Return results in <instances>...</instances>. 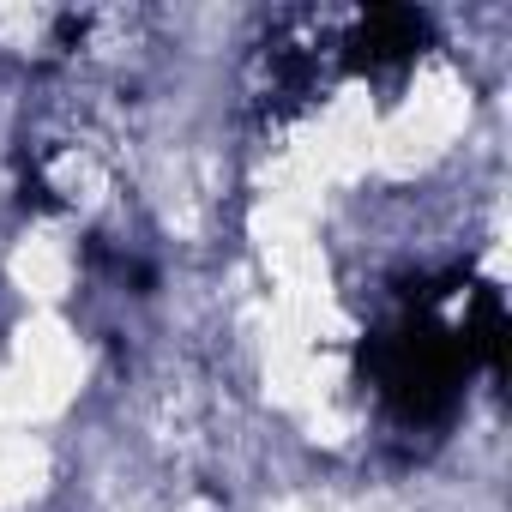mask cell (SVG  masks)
<instances>
[{
	"label": "cell",
	"mask_w": 512,
	"mask_h": 512,
	"mask_svg": "<svg viewBox=\"0 0 512 512\" xmlns=\"http://www.w3.org/2000/svg\"><path fill=\"white\" fill-rule=\"evenodd\" d=\"M428 43V19L410 13V7H368L356 19V31L338 43L344 67L356 73H380V67H410Z\"/></svg>",
	"instance_id": "obj_1"
}]
</instances>
